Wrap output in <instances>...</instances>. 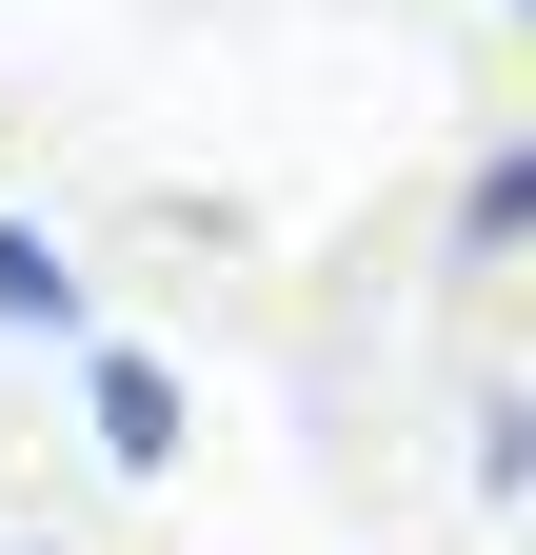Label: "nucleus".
Segmentation results:
<instances>
[{
    "label": "nucleus",
    "mask_w": 536,
    "mask_h": 555,
    "mask_svg": "<svg viewBox=\"0 0 536 555\" xmlns=\"http://www.w3.org/2000/svg\"><path fill=\"white\" fill-rule=\"evenodd\" d=\"M80 437H100V476H179L199 397H179V358H159V337H100V318H80Z\"/></svg>",
    "instance_id": "f257e3e1"
},
{
    "label": "nucleus",
    "mask_w": 536,
    "mask_h": 555,
    "mask_svg": "<svg viewBox=\"0 0 536 555\" xmlns=\"http://www.w3.org/2000/svg\"><path fill=\"white\" fill-rule=\"evenodd\" d=\"M0 337H40V358H80V258L40 219H0Z\"/></svg>",
    "instance_id": "f03ea898"
},
{
    "label": "nucleus",
    "mask_w": 536,
    "mask_h": 555,
    "mask_svg": "<svg viewBox=\"0 0 536 555\" xmlns=\"http://www.w3.org/2000/svg\"><path fill=\"white\" fill-rule=\"evenodd\" d=\"M457 258H536V139H497V159L457 179Z\"/></svg>",
    "instance_id": "7ed1b4c3"
},
{
    "label": "nucleus",
    "mask_w": 536,
    "mask_h": 555,
    "mask_svg": "<svg viewBox=\"0 0 536 555\" xmlns=\"http://www.w3.org/2000/svg\"><path fill=\"white\" fill-rule=\"evenodd\" d=\"M477 476H497V496H536V397H477Z\"/></svg>",
    "instance_id": "20e7f679"
},
{
    "label": "nucleus",
    "mask_w": 536,
    "mask_h": 555,
    "mask_svg": "<svg viewBox=\"0 0 536 555\" xmlns=\"http://www.w3.org/2000/svg\"><path fill=\"white\" fill-rule=\"evenodd\" d=\"M0 555H40V535H0Z\"/></svg>",
    "instance_id": "39448f33"
},
{
    "label": "nucleus",
    "mask_w": 536,
    "mask_h": 555,
    "mask_svg": "<svg viewBox=\"0 0 536 555\" xmlns=\"http://www.w3.org/2000/svg\"><path fill=\"white\" fill-rule=\"evenodd\" d=\"M516 21H536V0H516Z\"/></svg>",
    "instance_id": "423d86ee"
}]
</instances>
